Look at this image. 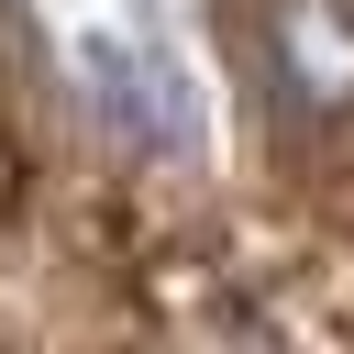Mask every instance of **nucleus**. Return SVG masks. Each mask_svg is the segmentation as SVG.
Masks as SVG:
<instances>
[{
    "instance_id": "f257e3e1",
    "label": "nucleus",
    "mask_w": 354,
    "mask_h": 354,
    "mask_svg": "<svg viewBox=\"0 0 354 354\" xmlns=\"http://www.w3.org/2000/svg\"><path fill=\"white\" fill-rule=\"evenodd\" d=\"M266 66L310 111H354V0H266Z\"/></svg>"
}]
</instances>
